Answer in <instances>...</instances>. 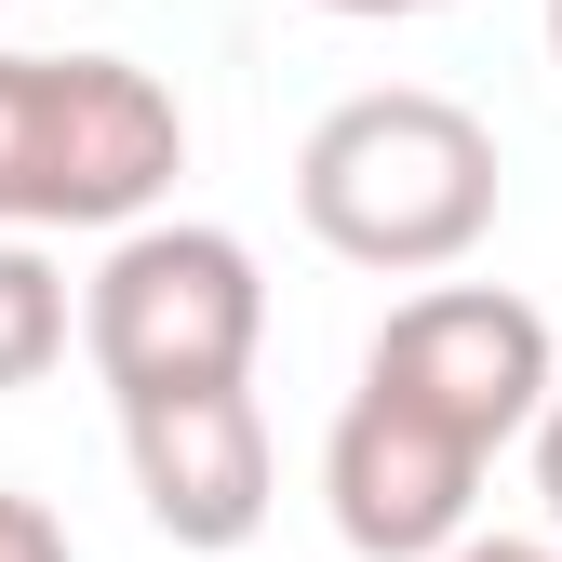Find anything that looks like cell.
Instances as JSON below:
<instances>
[{"mask_svg": "<svg viewBox=\"0 0 562 562\" xmlns=\"http://www.w3.org/2000/svg\"><path fill=\"white\" fill-rule=\"evenodd\" d=\"M295 215L348 268L429 281V268L482 255V228H496V134H482L456 94H415V81L348 94L295 148Z\"/></svg>", "mask_w": 562, "mask_h": 562, "instance_id": "obj_1", "label": "cell"}, {"mask_svg": "<svg viewBox=\"0 0 562 562\" xmlns=\"http://www.w3.org/2000/svg\"><path fill=\"white\" fill-rule=\"evenodd\" d=\"M188 175V108L134 54H0V228H148Z\"/></svg>", "mask_w": 562, "mask_h": 562, "instance_id": "obj_2", "label": "cell"}, {"mask_svg": "<svg viewBox=\"0 0 562 562\" xmlns=\"http://www.w3.org/2000/svg\"><path fill=\"white\" fill-rule=\"evenodd\" d=\"M81 348H94L108 402L255 375V348H268V281H255V255H241L228 228H201V215L108 228V268L81 281Z\"/></svg>", "mask_w": 562, "mask_h": 562, "instance_id": "obj_3", "label": "cell"}, {"mask_svg": "<svg viewBox=\"0 0 562 562\" xmlns=\"http://www.w3.org/2000/svg\"><path fill=\"white\" fill-rule=\"evenodd\" d=\"M362 375L415 389L429 415H456L482 456H509V442H536V415L562 389V348H549V308H522L509 281H429V295H402L375 322Z\"/></svg>", "mask_w": 562, "mask_h": 562, "instance_id": "obj_4", "label": "cell"}, {"mask_svg": "<svg viewBox=\"0 0 562 562\" xmlns=\"http://www.w3.org/2000/svg\"><path fill=\"white\" fill-rule=\"evenodd\" d=\"M482 469H496V456H482L456 415H429L415 389L362 375L348 415H335V442H322V509H335V536L362 562H442L469 536Z\"/></svg>", "mask_w": 562, "mask_h": 562, "instance_id": "obj_5", "label": "cell"}, {"mask_svg": "<svg viewBox=\"0 0 562 562\" xmlns=\"http://www.w3.org/2000/svg\"><path fill=\"white\" fill-rule=\"evenodd\" d=\"M121 456H134V496H148V522L175 549H241L268 522V415H255V375L121 402Z\"/></svg>", "mask_w": 562, "mask_h": 562, "instance_id": "obj_6", "label": "cell"}, {"mask_svg": "<svg viewBox=\"0 0 562 562\" xmlns=\"http://www.w3.org/2000/svg\"><path fill=\"white\" fill-rule=\"evenodd\" d=\"M54 362H67V268L27 228H0V389H41Z\"/></svg>", "mask_w": 562, "mask_h": 562, "instance_id": "obj_7", "label": "cell"}, {"mask_svg": "<svg viewBox=\"0 0 562 562\" xmlns=\"http://www.w3.org/2000/svg\"><path fill=\"white\" fill-rule=\"evenodd\" d=\"M0 562H81V549H67V522L41 496H0Z\"/></svg>", "mask_w": 562, "mask_h": 562, "instance_id": "obj_8", "label": "cell"}, {"mask_svg": "<svg viewBox=\"0 0 562 562\" xmlns=\"http://www.w3.org/2000/svg\"><path fill=\"white\" fill-rule=\"evenodd\" d=\"M442 562H562V536H456Z\"/></svg>", "mask_w": 562, "mask_h": 562, "instance_id": "obj_9", "label": "cell"}, {"mask_svg": "<svg viewBox=\"0 0 562 562\" xmlns=\"http://www.w3.org/2000/svg\"><path fill=\"white\" fill-rule=\"evenodd\" d=\"M536 496H549V522H562V389H549V415H536Z\"/></svg>", "mask_w": 562, "mask_h": 562, "instance_id": "obj_10", "label": "cell"}, {"mask_svg": "<svg viewBox=\"0 0 562 562\" xmlns=\"http://www.w3.org/2000/svg\"><path fill=\"white\" fill-rule=\"evenodd\" d=\"M322 14H348V27H402V14H442V0H322Z\"/></svg>", "mask_w": 562, "mask_h": 562, "instance_id": "obj_11", "label": "cell"}, {"mask_svg": "<svg viewBox=\"0 0 562 562\" xmlns=\"http://www.w3.org/2000/svg\"><path fill=\"white\" fill-rule=\"evenodd\" d=\"M549 54H562V0H549Z\"/></svg>", "mask_w": 562, "mask_h": 562, "instance_id": "obj_12", "label": "cell"}]
</instances>
